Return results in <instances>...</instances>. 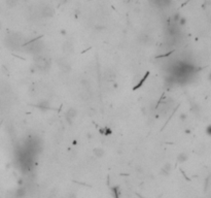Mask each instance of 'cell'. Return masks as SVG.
Here are the masks:
<instances>
[{
    "label": "cell",
    "mask_w": 211,
    "mask_h": 198,
    "mask_svg": "<svg viewBox=\"0 0 211 198\" xmlns=\"http://www.w3.org/2000/svg\"><path fill=\"white\" fill-rule=\"evenodd\" d=\"M18 3H19V0H5V4L9 8L16 7L18 5Z\"/></svg>",
    "instance_id": "obj_7"
},
{
    "label": "cell",
    "mask_w": 211,
    "mask_h": 198,
    "mask_svg": "<svg viewBox=\"0 0 211 198\" xmlns=\"http://www.w3.org/2000/svg\"><path fill=\"white\" fill-rule=\"evenodd\" d=\"M154 2L158 5L165 6V5H168L170 3V0H154Z\"/></svg>",
    "instance_id": "obj_11"
},
{
    "label": "cell",
    "mask_w": 211,
    "mask_h": 198,
    "mask_svg": "<svg viewBox=\"0 0 211 198\" xmlns=\"http://www.w3.org/2000/svg\"><path fill=\"white\" fill-rule=\"evenodd\" d=\"M76 116H77V111L76 110L73 109V107L68 109L67 112H66V114H65V119L68 122V124L71 125L72 122H73V119L76 118Z\"/></svg>",
    "instance_id": "obj_5"
},
{
    "label": "cell",
    "mask_w": 211,
    "mask_h": 198,
    "mask_svg": "<svg viewBox=\"0 0 211 198\" xmlns=\"http://www.w3.org/2000/svg\"><path fill=\"white\" fill-rule=\"evenodd\" d=\"M63 50H64V52H66V53H72V52H73V45H72V43H71V42H66V43H64V45H63Z\"/></svg>",
    "instance_id": "obj_8"
},
{
    "label": "cell",
    "mask_w": 211,
    "mask_h": 198,
    "mask_svg": "<svg viewBox=\"0 0 211 198\" xmlns=\"http://www.w3.org/2000/svg\"><path fill=\"white\" fill-rule=\"evenodd\" d=\"M58 66L61 68V70L64 71V72H69L70 69H71L70 64L67 62L64 58H61L60 60H58Z\"/></svg>",
    "instance_id": "obj_6"
},
{
    "label": "cell",
    "mask_w": 211,
    "mask_h": 198,
    "mask_svg": "<svg viewBox=\"0 0 211 198\" xmlns=\"http://www.w3.org/2000/svg\"><path fill=\"white\" fill-rule=\"evenodd\" d=\"M22 49H24L26 52L32 54L34 56L36 55H39V54H42L43 50H44V42L41 40V39H34V40H31V41H27L23 44Z\"/></svg>",
    "instance_id": "obj_2"
},
{
    "label": "cell",
    "mask_w": 211,
    "mask_h": 198,
    "mask_svg": "<svg viewBox=\"0 0 211 198\" xmlns=\"http://www.w3.org/2000/svg\"><path fill=\"white\" fill-rule=\"evenodd\" d=\"M24 43V38L19 33H9L4 39V44L8 49L13 51L21 49Z\"/></svg>",
    "instance_id": "obj_1"
},
{
    "label": "cell",
    "mask_w": 211,
    "mask_h": 198,
    "mask_svg": "<svg viewBox=\"0 0 211 198\" xmlns=\"http://www.w3.org/2000/svg\"><path fill=\"white\" fill-rule=\"evenodd\" d=\"M187 160V155L185 153H181V154H179L178 157H177V161L180 162V163H183Z\"/></svg>",
    "instance_id": "obj_10"
},
{
    "label": "cell",
    "mask_w": 211,
    "mask_h": 198,
    "mask_svg": "<svg viewBox=\"0 0 211 198\" xmlns=\"http://www.w3.org/2000/svg\"><path fill=\"white\" fill-rule=\"evenodd\" d=\"M210 129H211V127L208 126V127H207V134H208V135H210Z\"/></svg>",
    "instance_id": "obj_14"
},
{
    "label": "cell",
    "mask_w": 211,
    "mask_h": 198,
    "mask_svg": "<svg viewBox=\"0 0 211 198\" xmlns=\"http://www.w3.org/2000/svg\"><path fill=\"white\" fill-rule=\"evenodd\" d=\"M39 13L42 18H52L55 14V10L50 5H42L39 8Z\"/></svg>",
    "instance_id": "obj_4"
},
{
    "label": "cell",
    "mask_w": 211,
    "mask_h": 198,
    "mask_svg": "<svg viewBox=\"0 0 211 198\" xmlns=\"http://www.w3.org/2000/svg\"><path fill=\"white\" fill-rule=\"evenodd\" d=\"M94 155L97 157V158H101L104 156V150L101 149V148H96L94 150Z\"/></svg>",
    "instance_id": "obj_9"
},
{
    "label": "cell",
    "mask_w": 211,
    "mask_h": 198,
    "mask_svg": "<svg viewBox=\"0 0 211 198\" xmlns=\"http://www.w3.org/2000/svg\"><path fill=\"white\" fill-rule=\"evenodd\" d=\"M34 64L39 70L47 71L50 69V67L52 65V61L49 57L43 56L42 54H39L34 57Z\"/></svg>",
    "instance_id": "obj_3"
},
{
    "label": "cell",
    "mask_w": 211,
    "mask_h": 198,
    "mask_svg": "<svg viewBox=\"0 0 211 198\" xmlns=\"http://www.w3.org/2000/svg\"><path fill=\"white\" fill-rule=\"evenodd\" d=\"M170 170H171V165H170L169 163L165 164V165H164V167L162 168V172H163V174H168V173L170 172Z\"/></svg>",
    "instance_id": "obj_12"
},
{
    "label": "cell",
    "mask_w": 211,
    "mask_h": 198,
    "mask_svg": "<svg viewBox=\"0 0 211 198\" xmlns=\"http://www.w3.org/2000/svg\"><path fill=\"white\" fill-rule=\"evenodd\" d=\"M148 74H149V73H148V72H146L144 77H143V78H142V79L139 81V84H138V85H136V87H135L134 89H137V88H139V87H140V86H141V85H142V84L145 82V80H146V79H147V77H148Z\"/></svg>",
    "instance_id": "obj_13"
}]
</instances>
